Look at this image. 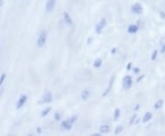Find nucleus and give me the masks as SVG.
<instances>
[{
	"label": "nucleus",
	"mask_w": 165,
	"mask_h": 136,
	"mask_svg": "<svg viewBox=\"0 0 165 136\" xmlns=\"http://www.w3.org/2000/svg\"><path fill=\"white\" fill-rule=\"evenodd\" d=\"M46 40H47L46 31H41L40 34L39 35V38H38V45L40 47H42L43 45L46 43Z\"/></svg>",
	"instance_id": "obj_1"
},
{
	"label": "nucleus",
	"mask_w": 165,
	"mask_h": 136,
	"mask_svg": "<svg viewBox=\"0 0 165 136\" xmlns=\"http://www.w3.org/2000/svg\"><path fill=\"white\" fill-rule=\"evenodd\" d=\"M26 101H27V96H26V95H22V96L19 99V100H18V102H17V104H16L17 109H18V110L21 109V108L25 105Z\"/></svg>",
	"instance_id": "obj_2"
},
{
	"label": "nucleus",
	"mask_w": 165,
	"mask_h": 136,
	"mask_svg": "<svg viewBox=\"0 0 165 136\" xmlns=\"http://www.w3.org/2000/svg\"><path fill=\"white\" fill-rule=\"evenodd\" d=\"M55 2H56V0H48L46 3V11L47 12H51L53 10Z\"/></svg>",
	"instance_id": "obj_3"
},
{
	"label": "nucleus",
	"mask_w": 165,
	"mask_h": 136,
	"mask_svg": "<svg viewBox=\"0 0 165 136\" xmlns=\"http://www.w3.org/2000/svg\"><path fill=\"white\" fill-rule=\"evenodd\" d=\"M74 120H64V122H63V127L64 128V129H66V130H70L71 128H72V126H73V123H74Z\"/></svg>",
	"instance_id": "obj_4"
},
{
	"label": "nucleus",
	"mask_w": 165,
	"mask_h": 136,
	"mask_svg": "<svg viewBox=\"0 0 165 136\" xmlns=\"http://www.w3.org/2000/svg\"><path fill=\"white\" fill-rule=\"evenodd\" d=\"M105 19H102L100 21V23L96 26V31L98 33H100L103 30V29L105 28Z\"/></svg>",
	"instance_id": "obj_5"
},
{
	"label": "nucleus",
	"mask_w": 165,
	"mask_h": 136,
	"mask_svg": "<svg viewBox=\"0 0 165 136\" xmlns=\"http://www.w3.org/2000/svg\"><path fill=\"white\" fill-rule=\"evenodd\" d=\"M64 17H65V20H66V22L69 24V25H72L73 24V21H72V19H71V18H70V16L68 15V14H64Z\"/></svg>",
	"instance_id": "obj_6"
},
{
	"label": "nucleus",
	"mask_w": 165,
	"mask_h": 136,
	"mask_svg": "<svg viewBox=\"0 0 165 136\" xmlns=\"http://www.w3.org/2000/svg\"><path fill=\"white\" fill-rule=\"evenodd\" d=\"M5 79H6V74H3V75H1V77H0V85H1L4 83Z\"/></svg>",
	"instance_id": "obj_7"
},
{
	"label": "nucleus",
	"mask_w": 165,
	"mask_h": 136,
	"mask_svg": "<svg viewBox=\"0 0 165 136\" xmlns=\"http://www.w3.org/2000/svg\"><path fill=\"white\" fill-rule=\"evenodd\" d=\"M88 95H89V92H88V91H84L83 94H82V97H83L84 99H86L88 98Z\"/></svg>",
	"instance_id": "obj_8"
},
{
	"label": "nucleus",
	"mask_w": 165,
	"mask_h": 136,
	"mask_svg": "<svg viewBox=\"0 0 165 136\" xmlns=\"http://www.w3.org/2000/svg\"><path fill=\"white\" fill-rule=\"evenodd\" d=\"M108 127L107 126H103L102 128H101V131L102 132H107L108 131H109V129H107Z\"/></svg>",
	"instance_id": "obj_9"
},
{
	"label": "nucleus",
	"mask_w": 165,
	"mask_h": 136,
	"mask_svg": "<svg viewBox=\"0 0 165 136\" xmlns=\"http://www.w3.org/2000/svg\"><path fill=\"white\" fill-rule=\"evenodd\" d=\"M136 30H137V28H136V27L133 28V26L129 27V31L130 33H133V32H135Z\"/></svg>",
	"instance_id": "obj_10"
},
{
	"label": "nucleus",
	"mask_w": 165,
	"mask_h": 136,
	"mask_svg": "<svg viewBox=\"0 0 165 136\" xmlns=\"http://www.w3.org/2000/svg\"><path fill=\"white\" fill-rule=\"evenodd\" d=\"M100 65H101V60H97L95 63V67H98V66H100Z\"/></svg>",
	"instance_id": "obj_11"
},
{
	"label": "nucleus",
	"mask_w": 165,
	"mask_h": 136,
	"mask_svg": "<svg viewBox=\"0 0 165 136\" xmlns=\"http://www.w3.org/2000/svg\"><path fill=\"white\" fill-rule=\"evenodd\" d=\"M119 116V110H116V114H115V120H118Z\"/></svg>",
	"instance_id": "obj_12"
},
{
	"label": "nucleus",
	"mask_w": 165,
	"mask_h": 136,
	"mask_svg": "<svg viewBox=\"0 0 165 136\" xmlns=\"http://www.w3.org/2000/svg\"><path fill=\"white\" fill-rule=\"evenodd\" d=\"M3 93V91H2V90L1 89H0V96H1V94Z\"/></svg>",
	"instance_id": "obj_13"
}]
</instances>
